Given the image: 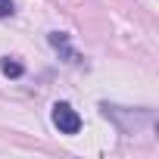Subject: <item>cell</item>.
<instances>
[{
  "instance_id": "1",
  "label": "cell",
  "mask_w": 159,
  "mask_h": 159,
  "mask_svg": "<svg viewBox=\"0 0 159 159\" xmlns=\"http://www.w3.org/2000/svg\"><path fill=\"white\" fill-rule=\"evenodd\" d=\"M53 125L59 128V134H78L81 131V116L69 103H53Z\"/></svg>"
},
{
  "instance_id": "2",
  "label": "cell",
  "mask_w": 159,
  "mask_h": 159,
  "mask_svg": "<svg viewBox=\"0 0 159 159\" xmlns=\"http://www.w3.org/2000/svg\"><path fill=\"white\" fill-rule=\"evenodd\" d=\"M50 44L66 56V62H78V59H81V56H78V53L69 47V34H62V31H50Z\"/></svg>"
},
{
  "instance_id": "3",
  "label": "cell",
  "mask_w": 159,
  "mask_h": 159,
  "mask_svg": "<svg viewBox=\"0 0 159 159\" xmlns=\"http://www.w3.org/2000/svg\"><path fill=\"white\" fill-rule=\"evenodd\" d=\"M0 72H3V75H10V78H19L22 75V62H16V59H0Z\"/></svg>"
},
{
  "instance_id": "4",
  "label": "cell",
  "mask_w": 159,
  "mask_h": 159,
  "mask_svg": "<svg viewBox=\"0 0 159 159\" xmlns=\"http://www.w3.org/2000/svg\"><path fill=\"white\" fill-rule=\"evenodd\" d=\"M13 0H0V16H13Z\"/></svg>"
}]
</instances>
